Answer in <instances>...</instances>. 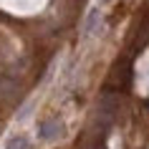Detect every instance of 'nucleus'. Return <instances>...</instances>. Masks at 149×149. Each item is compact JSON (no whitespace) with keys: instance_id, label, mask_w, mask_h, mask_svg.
<instances>
[{"instance_id":"3","label":"nucleus","mask_w":149,"mask_h":149,"mask_svg":"<svg viewBox=\"0 0 149 149\" xmlns=\"http://www.w3.org/2000/svg\"><path fill=\"white\" fill-rule=\"evenodd\" d=\"M8 149H31V141L25 139V136H13L8 141Z\"/></svg>"},{"instance_id":"2","label":"nucleus","mask_w":149,"mask_h":149,"mask_svg":"<svg viewBox=\"0 0 149 149\" xmlns=\"http://www.w3.org/2000/svg\"><path fill=\"white\" fill-rule=\"evenodd\" d=\"M147 40H149V8L144 13V18H141L139 28H136V48H141Z\"/></svg>"},{"instance_id":"1","label":"nucleus","mask_w":149,"mask_h":149,"mask_svg":"<svg viewBox=\"0 0 149 149\" xmlns=\"http://www.w3.org/2000/svg\"><path fill=\"white\" fill-rule=\"evenodd\" d=\"M61 132H63V126H61V121H58V119H48V121H43V124L38 126V136H40L43 141L58 139V136H61Z\"/></svg>"}]
</instances>
